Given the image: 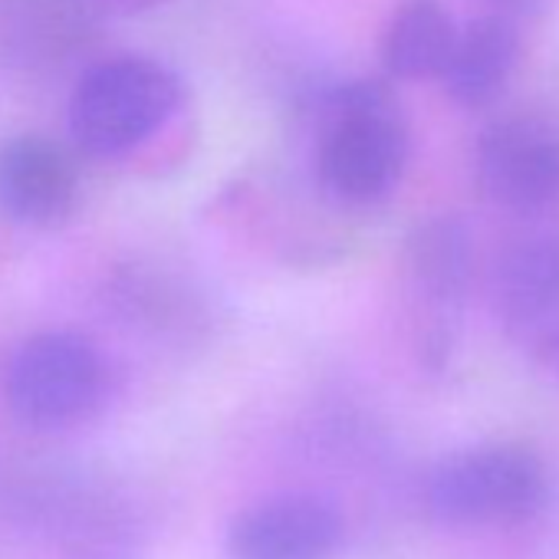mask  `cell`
I'll list each match as a JSON object with an SVG mask.
<instances>
[{"label":"cell","mask_w":559,"mask_h":559,"mask_svg":"<svg viewBox=\"0 0 559 559\" xmlns=\"http://www.w3.org/2000/svg\"><path fill=\"white\" fill-rule=\"evenodd\" d=\"M412 139L405 112L385 80L336 83L320 99L317 178L343 204L389 198L408 165Z\"/></svg>","instance_id":"obj_1"},{"label":"cell","mask_w":559,"mask_h":559,"mask_svg":"<svg viewBox=\"0 0 559 559\" xmlns=\"http://www.w3.org/2000/svg\"><path fill=\"white\" fill-rule=\"evenodd\" d=\"M549 503V471L523 441H484L444 454L425 477V507L451 530H516Z\"/></svg>","instance_id":"obj_2"},{"label":"cell","mask_w":559,"mask_h":559,"mask_svg":"<svg viewBox=\"0 0 559 559\" xmlns=\"http://www.w3.org/2000/svg\"><path fill=\"white\" fill-rule=\"evenodd\" d=\"M185 106L181 76L152 57H106L90 63L70 93L73 145L93 158H122L148 145Z\"/></svg>","instance_id":"obj_3"},{"label":"cell","mask_w":559,"mask_h":559,"mask_svg":"<svg viewBox=\"0 0 559 559\" xmlns=\"http://www.w3.org/2000/svg\"><path fill=\"white\" fill-rule=\"evenodd\" d=\"M4 385L21 421L57 431L73 428L103 408L109 366L93 340L70 330H50L21 343Z\"/></svg>","instance_id":"obj_4"},{"label":"cell","mask_w":559,"mask_h":559,"mask_svg":"<svg viewBox=\"0 0 559 559\" xmlns=\"http://www.w3.org/2000/svg\"><path fill=\"white\" fill-rule=\"evenodd\" d=\"M477 185L507 211L536 214L559 204V119L510 112L484 126L477 139Z\"/></svg>","instance_id":"obj_5"},{"label":"cell","mask_w":559,"mask_h":559,"mask_svg":"<svg viewBox=\"0 0 559 559\" xmlns=\"http://www.w3.org/2000/svg\"><path fill=\"white\" fill-rule=\"evenodd\" d=\"M493 300L510 343L559 369V234L526 237L500 257Z\"/></svg>","instance_id":"obj_6"},{"label":"cell","mask_w":559,"mask_h":559,"mask_svg":"<svg viewBox=\"0 0 559 559\" xmlns=\"http://www.w3.org/2000/svg\"><path fill=\"white\" fill-rule=\"evenodd\" d=\"M343 516L320 493H273L240 510L227 526V559H333Z\"/></svg>","instance_id":"obj_7"},{"label":"cell","mask_w":559,"mask_h":559,"mask_svg":"<svg viewBox=\"0 0 559 559\" xmlns=\"http://www.w3.org/2000/svg\"><path fill=\"white\" fill-rule=\"evenodd\" d=\"M80 168L67 145L24 132L0 142V211L27 227H60L80 204Z\"/></svg>","instance_id":"obj_8"},{"label":"cell","mask_w":559,"mask_h":559,"mask_svg":"<svg viewBox=\"0 0 559 559\" xmlns=\"http://www.w3.org/2000/svg\"><path fill=\"white\" fill-rule=\"evenodd\" d=\"M93 0H0V50L21 70H57L96 37Z\"/></svg>","instance_id":"obj_9"},{"label":"cell","mask_w":559,"mask_h":559,"mask_svg":"<svg viewBox=\"0 0 559 559\" xmlns=\"http://www.w3.org/2000/svg\"><path fill=\"white\" fill-rule=\"evenodd\" d=\"M520 31L523 27L497 14H480L464 24L438 76L444 93L464 109H480L493 103L516 70Z\"/></svg>","instance_id":"obj_10"},{"label":"cell","mask_w":559,"mask_h":559,"mask_svg":"<svg viewBox=\"0 0 559 559\" xmlns=\"http://www.w3.org/2000/svg\"><path fill=\"white\" fill-rule=\"evenodd\" d=\"M461 24L448 11L444 0H402L389 14L379 40V63L389 80L425 83L438 80Z\"/></svg>","instance_id":"obj_11"},{"label":"cell","mask_w":559,"mask_h":559,"mask_svg":"<svg viewBox=\"0 0 559 559\" xmlns=\"http://www.w3.org/2000/svg\"><path fill=\"white\" fill-rule=\"evenodd\" d=\"M405 266L412 290L425 304L438 310L457 307L474 276V237L467 224L448 214L418 224L408 237Z\"/></svg>","instance_id":"obj_12"},{"label":"cell","mask_w":559,"mask_h":559,"mask_svg":"<svg viewBox=\"0 0 559 559\" xmlns=\"http://www.w3.org/2000/svg\"><path fill=\"white\" fill-rule=\"evenodd\" d=\"M484 4H487V14H497V17L523 27V24L543 17L552 0H484Z\"/></svg>","instance_id":"obj_13"},{"label":"cell","mask_w":559,"mask_h":559,"mask_svg":"<svg viewBox=\"0 0 559 559\" xmlns=\"http://www.w3.org/2000/svg\"><path fill=\"white\" fill-rule=\"evenodd\" d=\"M119 4H126V8H135V11H145V8H155V4H162V0H119Z\"/></svg>","instance_id":"obj_14"}]
</instances>
